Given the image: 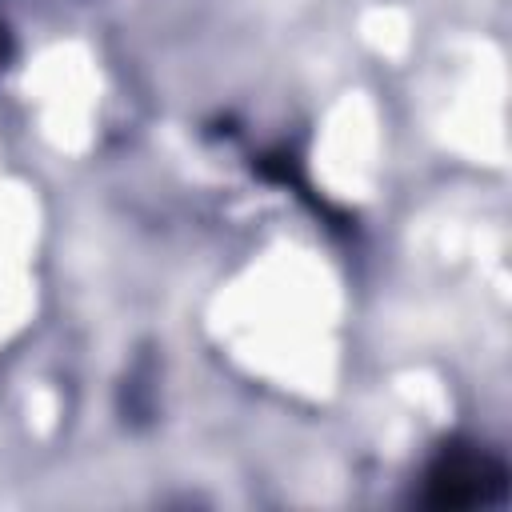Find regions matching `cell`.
I'll list each match as a JSON object with an SVG mask.
<instances>
[{
    "label": "cell",
    "instance_id": "cell-1",
    "mask_svg": "<svg viewBox=\"0 0 512 512\" xmlns=\"http://www.w3.org/2000/svg\"><path fill=\"white\" fill-rule=\"evenodd\" d=\"M504 464L476 448V444H452L444 448L428 476H424V500L432 508H476V504H492L504 492Z\"/></svg>",
    "mask_w": 512,
    "mask_h": 512
},
{
    "label": "cell",
    "instance_id": "cell-2",
    "mask_svg": "<svg viewBox=\"0 0 512 512\" xmlns=\"http://www.w3.org/2000/svg\"><path fill=\"white\" fill-rule=\"evenodd\" d=\"M0 60H4V28H0Z\"/></svg>",
    "mask_w": 512,
    "mask_h": 512
}]
</instances>
